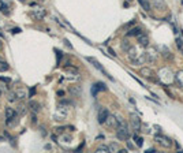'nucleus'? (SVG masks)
<instances>
[{
	"mask_svg": "<svg viewBox=\"0 0 183 153\" xmlns=\"http://www.w3.org/2000/svg\"><path fill=\"white\" fill-rule=\"evenodd\" d=\"M117 119V124H116V137L120 141H127L130 137V130H128L127 123L124 122V119H122L120 116L116 117Z\"/></svg>",
	"mask_w": 183,
	"mask_h": 153,
	"instance_id": "obj_1",
	"label": "nucleus"
},
{
	"mask_svg": "<svg viewBox=\"0 0 183 153\" xmlns=\"http://www.w3.org/2000/svg\"><path fill=\"white\" fill-rule=\"evenodd\" d=\"M158 81L161 85H169L175 81V76L168 67H164L158 71Z\"/></svg>",
	"mask_w": 183,
	"mask_h": 153,
	"instance_id": "obj_2",
	"label": "nucleus"
},
{
	"mask_svg": "<svg viewBox=\"0 0 183 153\" xmlns=\"http://www.w3.org/2000/svg\"><path fill=\"white\" fill-rule=\"evenodd\" d=\"M158 55H160V53H158L157 48H156V46H153V45H150L149 48L146 49V52H145V56H146V62L154 63L156 60H157Z\"/></svg>",
	"mask_w": 183,
	"mask_h": 153,
	"instance_id": "obj_3",
	"label": "nucleus"
},
{
	"mask_svg": "<svg viewBox=\"0 0 183 153\" xmlns=\"http://www.w3.org/2000/svg\"><path fill=\"white\" fill-rule=\"evenodd\" d=\"M154 141L157 142V144H160V146L167 148V149L172 146V139L168 138L167 135H163V134H157V135L154 137Z\"/></svg>",
	"mask_w": 183,
	"mask_h": 153,
	"instance_id": "obj_4",
	"label": "nucleus"
},
{
	"mask_svg": "<svg viewBox=\"0 0 183 153\" xmlns=\"http://www.w3.org/2000/svg\"><path fill=\"white\" fill-rule=\"evenodd\" d=\"M86 60H87V62H90V63H92V64L94 66V67L97 68L98 71H101V73H103V74H104V75H105V76H108V78L111 79V81H114V78H112V76L109 75V74L107 73L105 70H104V67H103V66L100 64V63H98V60H97V59H94V57H90V56H87V57H86Z\"/></svg>",
	"mask_w": 183,
	"mask_h": 153,
	"instance_id": "obj_5",
	"label": "nucleus"
},
{
	"mask_svg": "<svg viewBox=\"0 0 183 153\" xmlns=\"http://www.w3.org/2000/svg\"><path fill=\"white\" fill-rule=\"evenodd\" d=\"M130 120H131V124H133L134 130H135V131L141 130L142 123H141V117H139L138 115H137V114H130Z\"/></svg>",
	"mask_w": 183,
	"mask_h": 153,
	"instance_id": "obj_6",
	"label": "nucleus"
},
{
	"mask_svg": "<svg viewBox=\"0 0 183 153\" xmlns=\"http://www.w3.org/2000/svg\"><path fill=\"white\" fill-rule=\"evenodd\" d=\"M108 116H109V112H108V109H107L105 107H103V108L98 109L97 119H98V123H100V124H104V123H105V120L108 119Z\"/></svg>",
	"mask_w": 183,
	"mask_h": 153,
	"instance_id": "obj_7",
	"label": "nucleus"
},
{
	"mask_svg": "<svg viewBox=\"0 0 183 153\" xmlns=\"http://www.w3.org/2000/svg\"><path fill=\"white\" fill-rule=\"evenodd\" d=\"M45 10H42V8H40V10H34L30 12V15H32L33 19H36V21H41V19L45 16Z\"/></svg>",
	"mask_w": 183,
	"mask_h": 153,
	"instance_id": "obj_8",
	"label": "nucleus"
},
{
	"mask_svg": "<svg viewBox=\"0 0 183 153\" xmlns=\"http://www.w3.org/2000/svg\"><path fill=\"white\" fill-rule=\"evenodd\" d=\"M4 114H5V124H7V123L10 122V120L12 119V117L15 116L18 112H16L14 108H10V107H7V108H5V111H4Z\"/></svg>",
	"mask_w": 183,
	"mask_h": 153,
	"instance_id": "obj_9",
	"label": "nucleus"
},
{
	"mask_svg": "<svg viewBox=\"0 0 183 153\" xmlns=\"http://www.w3.org/2000/svg\"><path fill=\"white\" fill-rule=\"evenodd\" d=\"M105 89H107L105 85L101 83V82H97V83H94V85L92 86V94L96 97V96H97V93L100 92V90H105Z\"/></svg>",
	"mask_w": 183,
	"mask_h": 153,
	"instance_id": "obj_10",
	"label": "nucleus"
},
{
	"mask_svg": "<svg viewBox=\"0 0 183 153\" xmlns=\"http://www.w3.org/2000/svg\"><path fill=\"white\" fill-rule=\"evenodd\" d=\"M137 40H138V42L141 44L142 46H146L147 44H149V37H147L146 34H144V33H141V34L137 36Z\"/></svg>",
	"mask_w": 183,
	"mask_h": 153,
	"instance_id": "obj_11",
	"label": "nucleus"
},
{
	"mask_svg": "<svg viewBox=\"0 0 183 153\" xmlns=\"http://www.w3.org/2000/svg\"><path fill=\"white\" fill-rule=\"evenodd\" d=\"M141 75L142 76H145V78H147V79H152L153 78V71L150 70L149 67H144V68H141Z\"/></svg>",
	"mask_w": 183,
	"mask_h": 153,
	"instance_id": "obj_12",
	"label": "nucleus"
},
{
	"mask_svg": "<svg viewBox=\"0 0 183 153\" xmlns=\"http://www.w3.org/2000/svg\"><path fill=\"white\" fill-rule=\"evenodd\" d=\"M127 53H128V57H130V60H131V62H133V60L135 59V57L139 55V53H138V51H137V48H135V46H130V48L127 49Z\"/></svg>",
	"mask_w": 183,
	"mask_h": 153,
	"instance_id": "obj_13",
	"label": "nucleus"
},
{
	"mask_svg": "<svg viewBox=\"0 0 183 153\" xmlns=\"http://www.w3.org/2000/svg\"><path fill=\"white\" fill-rule=\"evenodd\" d=\"M105 124L108 126V127H115L116 128V124H117V119L115 116H112V115H109L108 119L105 120Z\"/></svg>",
	"mask_w": 183,
	"mask_h": 153,
	"instance_id": "obj_14",
	"label": "nucleus"
},
{
	"mask_svg": "<svg viewBox=\"0 0 183 153\" xmlns=\"http://www.w3.org/2000/svg\"><path fill=\"white\" fill-rule=\"evenodd\" d=\"M146 62V56H145V53H139L138 56L135 57V59L133 60V63L135 66H138V64H144V63Z\"/></svg>",
	"mask_w": 183,
	"mask_h": 153,
	"instance_id": "obj_15",
	"label": "nucleus"
},
{
	"mask_svg": "<svg viewBox=\"0 0 183 153\" xmlns=\"http://www.w3.org/2000/svg\"><path fill=\"white\" fill-rule=\"evenodd\" d=\"M68 92H70V94H73V96H75V97H78V96L82 93V87H81V86H70Z\"/></svg>",
	"mask_w": 183,
	"mask_h": 153,
	"instance_id": "obj_16",
	"label": "nucleus"
},
{
	"mask_svg": "<svg viewBox=\"0 0 183 153\" xmlns=\"http://www.w3.org/2000/svg\"><path fill=\"white\" fill-rule=\"evenodd\" d=\"M66 71H67V74H70V75H73V76H78L79 75L78 68L74 67V66H67V67H66Z\"/></svg>",
	"mask_w": 183,
	"mask_h": 153,
	"instance_id": "obj_17",
	"label": "nucleus"
},
{
	"mask_svg": "<svg viewBox=\"0 0 183 153\" xmlns=\"http://www.w3.org/2000/svg\"><path fill=\"white\" fill-rule=\"evenodd\" d=\"M29 108L32 109L33 112H36V114H37V112L40 111L41 105H40V104H38V103H37V101H29Z\"/></svg>",
	"mask_w": 183,
	"mask_h": 153,
	"instance_id": "obj_18",
	"label": "nucleus"
},
{
	"mask_svg": "<svg viewBox=\"0 0 183 153\" xmlns=\"http://www.w3.org/2000/svg\"><path fill=\"white\" fill-rule=\"evenodd\" d=\"M138 3L141 4V7L144 8L145 11H150V10H152V5H150V3L147 2V0H138Z\"/></svg>",
	"mask_w": 183,
	"mask_h": 153,
	"instance_id": "obj_19",
	"label": "nucleus"
},
{
	"mask_svg": "<svg viewBox=\"0 0 183 153\" xmlns=\"http://www.w3.org/2000/svg\"><path fill=\"white\" fill-rule=\"evenodd\" d=\"M96 152H97V153H109L111 150H109V146H107V145H100Z\"/></svg>",
	"mask_w": 183,
	"mask_h": 153,
	"instance_id": "obj_20",
	"label": "nucleus"
},
{
	"mask_svg": "<svg viewBox=\"0 0 183 153\" xmlns=\"http://www.w3.org/2000/svg\"><path fill=\"white\" fill-rule=\"evenodd\" d=\"M138 34H141V29L139 27H133L131 30H128L127 32V36H138Z\"/></svg>",
	"mask_w": 183,
	"mask_h": 153,
	"instance_id": "obj_21",
	"label": "nucleus"
},
{
	"mask_svg": "<svg viewBox=\"0 0 183 153\" xmlns=\"http://www.w3.org/2000/svg\"><path fill=\"white\" fill-rule=\"evenodd\" d=\"M175 81H176L180 86H183V71H179V73L175 75Z\"/></svg>",
	"mask_w": 183,
	"mask_h": 153,
	"instance_id": "obj_22",
	"label": "nucleus"
},
{
	"mask_svg": "<svg viewBox=\"0 0 183 153\" xmlns=\"http://www.w3.org/2000/svg\"><path fill=\"white\" fill-rule=\"evenodd\" d=\"M8 68H10L8 63L4 62V60H0V73H4V71H7Z\"/></svg>",
	"mask_w": 183,
	"mask_h": 153,
	"instance_id": "obj_23",
	"label": "nucleus"
},
{
	"mask_svg": "<svg viewBox=\"0 0 183 153\" xmlns=\"http://www.w3.org/2000/svg\"><path fill=\"white\" fill-rule=\"evenodd\" d=\"M0 11H2L3 14H5V15H8V14H10V7H8V4L2 3V4H0Z\"/></svg>",
	"mask_w": 183,
	"mask_h": 153,
	"instance_id": "obj_24",
	"label": "nucleus"
},
{
	"mask_svg": "<svg viewBox=\"0 0 183 153\" xmlns=\"http://www.w3.org/2000/svg\"><path fill=\"white\" fill-rule=\"evenodd\" d=\"M15 93H16V96H18V98H25V97H26V90H23V89H16Z\"/></svg>",
	"mask_w": 183,
	"mask_h": 153,
	"instance_id": "obj_25",
	"label": "nucleus"
},
{
	"mask_svg": "<svg viewBox=\"0 0 183 153\" xmlns=\"http://www.w3.org/2000/svg\"><path fill=\"white\" fill-rule=\"evenodd\" d=\"M134 141H135L137 146L141 148L142 145H144V139H142V137H138V135H134Z\"/></svg>",
	"mask_w": 183,
	"mask_h": 153,
	"instance_id": "obj_26",
	"label": "nucleus"
},
{
	"mask_svg": "<svg viewBox=\"0 0 183 153\" xmlns=\"http://www.w3.org/2000/svg\"><path fill=\"white\" fill-rule=\"evenodd\" d=\"M154 5L160 10V8H165V2L164 0H154Z\"/></svg>",
	"mask_w": 183,
	"mask_h": 153,
	"instance_id": "obj_27",
	"label": "nucleus"
},
{
	"mask_svg": "<svg viewBox=\"0 0 183 153\" xmlns=\"http://www.w3.org/2000/svg\"><path fill=\"white\" fill-rule=\"evenodd\" d=\"M108 146H109V150H111V152H119V150H120L119 145L115 144V142H112V144L108 145Z\"/></svg>",
	"mask_w": 183,
	"mask_h": 153,
	"instance_id": "obj_28",
	"label": "nucleus"
},
{
	"mask_svg": "<svg viewBox=\"0 0 183 153\" xmlns=\"http://www.w3.org/2000/svg\"><path fill=\"white\" fill-rule=\"evenodd\" d=\"M16 98H18V96H16V93L15 92H12V93H10V96H8V100L12 103V101H15Z\"/></svg>",
	"mask_w": 183,
	"mask_h": 153,
	"instance_id": "obj_29",
	"label": "nucleus"
},
{
	"mask_svg": "<svg viewBox=\"0 0 183 153\" xmlns=\"http://www.w3.org/2000/svg\"><path fill=\"white\" fill-rule=\"evenodd\" d=\"M122 48L124 49V51H127V49L130 48V44H128V41H127V40H124V41H123V44H122Z\"/></svg>",
	"mask_w": 183,
	"mask_h": 153,
	"instance_id": "obj_30",
	"label": "nucleus"
},
{
	"mask_svg": "<svg viewBox=\"0 0 183 153\" xmlns=\"http://www.w3.org/2000/svg\"><path fill=\"white\" fill-rule=\"evenodd\" d=\"M176 45H178V48H179L180 51L183 49V41L180 40V38H176Z\"/></svg>",
	"mask_w": 183,
	"mask_h": 153,
	"instance_id": "obj_31",
	"label": "nucleus"
},
{
	"mask_svg": "<svg viewBox=\"0 0 183 153\" xmlns=\"http://www.w3.org/2000/svg\"><path fill=\"white\" fill-rule=\"evenodd\" d=\"M56 57H57V64H59L60 60H62V57H63V53L60 51H56Z\"/></svg>",
	"mask_w": 183,
	"mask_h": 153,
	"instance_id": "obj_32",
	"label": "nucleus"
},
{
	"mask_svg": "<svg viewBox=\"0 0 183 153\" xmlns=\"http://www.w3.org/2000/svg\"><path fill=\"white\" fill-rule=\"evenodd\" d=\"M34 94H36V87L33 86L32 89H30V92H29V97H33V96H34Z\"/></svg>",
	"mask_w": 183,
	"mask_h": 153,
	"instance_id": "obj_33",
	"label": "nucleus"
},
{
	"mask_svg": "<svg viewBox=\"0 0 183 153\" xmlns=\"http://www.w3.org/2000/svg\"><path fill=\"white\" fill-rule=\"evenodd\" d=\"M55 131H56V133H59V134H63L64 127H56V128H55Z\"/></svg>",
	"mask_w": 183,
	"mask_h": 153,
	"instance_id": "obj_34",
	"label": "nucleus"
},
{
	"mask_svg": "<svg viewBox=\"0 0 183 153\" xmlns=\"http://www.w3.org/2000/svg\"><path fill=\"white\" fill-rule=\"evenodd\" d=\"M11 32H12V33H14V34H18V33H21V32H22V30H21V29H19V27H15V29H12V30H11Z\"/></svg>",
	"mask_w": 183,
	"mask_h": 153,
	"instance_id": "obj_35",
	"label": "nucleus"
},
{
	"mask_svg": "<svg viewBox=\"0 0 183 153\" xmlns=\"http://www.w3.org/2000/svg\"><path fill=\"white\" fill-rule=\"evenodd\" d=\"M25 112H26V111H25V107H23V105H21V107H19V114L23 115Z\"/></svg>",
	"mask_w": 183,
	"mask_h": 153,
	"instance_id": "obj_36",
	"label": "nucleus"
},
{
	"mask_svg": "<svg viewBox=\"0 0 183 153\" xmlns=\"http://www.w3.org/2000/svg\"><path fill=\"white\" fill-rule=\"evenodd\" d=\"M0 79H2V81H4V82H11V79L10 78H5V76H0Z\"/></svg>",
	"mask_w": 183,
	"mask_h": 153,
	"instance_id": "obj_37",
	"label": "nucleus"
},
{
	"mask_svg": "<svg viewBox=\"0 0 183 153\" xmlns=\"http://www.w3.org/2000/svg\"><path fill=\"white\" fill-rule=\"evenodd\" d=\"M32 122H33V123H37V119H36V112H33V116H32Z\"/></svg>",
	"mask_w": 183,
	"mask_h": 153,
	"instance_id": "obj_38",
	"label": "nucleus"
},
{
	"mask_svg": "<svg viewBox=\"0 0 183 153\" xmlns=\"http://www.w3.org/2000/svg\"><path fill=\"white\" fill-rule=\"evenodd\" d=\"M108 52L112 55V56H116V53H115V52H114V49H112V48H108Z\"/></svg>",
	"mask_w": 183,
	"mask_h": 153,
	"instance_id": "obj_39",
	"label": "nucleus"
},
{
	"mask_svg": "<svg viewBox=\"0 0 183 153\" xmlns=\"http://www.w3.org/2000/svg\"><path fill=\"white\" fill-rule=\"evenodd\" d=\"M127 146H128V149H134V146H133V144H131L130 141H127Z\"/></svg>",
	"mask_w": 183,
	"mask_h": 153,
	"instance_id": "obj_40",
	"label": "nucleus"
},
{
	"mask_svg": "<svg viewBox=\"0 0 183 153\" xmlns=\"http://www.w3.org/2000/svg\"><path fill=\"white\" fill-rule=\"evenodd\" d=\"M57 96H60V97H63V96H64V92H63V90H59V92H57Z\"/></svg>",
	"mask_w": 183,
	"mask_h": 153,
	"instance_id": "obj_41",
	"label": "nucleus"
},
{
	"mask_svg": "<svg viewBox=\"0 0 183 153\" xmlns=\"http://www.w3.org/2000/svg\"><path fill=\"white\" fill-rule=\"evenodd\" d=\"M146 152H147V153H154V152H156V149H153V148H152V149H147Z\"/></svg>",
	"mask_w": 183,
	"mask_h": 153,
	"instance_id": "obj_42",
	"label": "nucleus"
},
{
	"mask_svg": "<svg viewBox=\"0 0 183 153\" xmlns=\"http://www.w3.org/2000/svg\"><path fill=\"white\" fill-rule=\"evenodd\" d=\"M64 42H66V45H67V46H70V48H71V44H70V42H68V41H67V40H64Z\"/></svg>",
	"mask_w": 183,
	"mask_h": 153,
	"instance_id": "obj_43",
	"label": "nucleus"
},
{
	"mask_svg": "<svg viewBox=\"0 0 183 153\" xmlns=\"http://www.w3.org/2000/svg\"><path fill=\"white\" fill-rule=\"evenodd\" d=\"M126 152H127L126 149H120V150H119V153H126Z\"/></svg>",
	"mask_w": 183,
	"mask_h": 153,
	"instance_id": "obj_44",
	"label": "nucleus"
},
{
	"mask_svg": "<svg viewBox=\"0 0 183 153\" xmlns=\"http://www.w3.org/2000/svg\"><path fill=\"white\" fill-rule=\"evenodd\" d=\"M2 46H3V44H2V42H0V49H2Z\"/></svg>",
	"mask_w": 183,
	"mask_h": 153,
	"instance_id": "obj_45",
	"label": "nucleus"
},
{
	"mask_svg": "<svg viewBox=\"0 0 183 153\" xmlns=\"http://www.w3.org/2000/svg\"><path fill=\"white\" fill-rule=\"evenodd\" d=\"M0 96H2V90H0Z\"/></svg>",
	"mask_w": 183,
	"mask_h": 153,
	"instance_id": "obj_46",
	"label": "nucleus"
},
{
	"mask_svg": "<svg viewBox=\"0 0 183 153\" xmlns=\"http://www.w3.org/2000/svg\"><path fill=\"white\" fill-rule=\"evenodd\" d=\"M182 52H183V49H182Z\"/></svg>",
	"mask_w": 183,
	"mask_h": 153,
	"instance_id": "obj_47",
	"label": "nucleus"
}]
</instances>
